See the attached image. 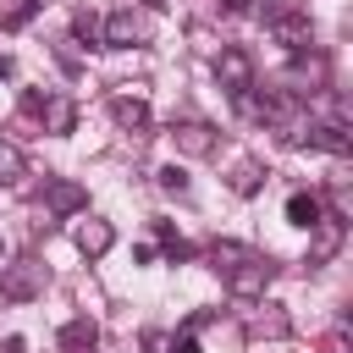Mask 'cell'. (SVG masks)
<instances>
[{"label": "cell", "instance_id": "1", "mask_svg": "<svg viewBox=\"0 0 353 353\" xmlns=\"http://www.w3.org/2000/svg\"><path fill=\"white\" fill-rule=\"evenodd\" d=\"M99 28H105V50H132V44H149V39H154V17H149L143 6H121V11H110Z\"/></svg>", "mask_w": 353, "mask_h": 353}, {"label": "cell", "instance_id": "2", "mask_svg": "<svg viewBox=\"0 0 353 353\" xmlns=\"http://www.w3.org/2000/svg\"><path fill=\"white\" fill-rule=\"evenodd\" d=\"M287 83H292V94L298 99H314V94H325V83H331V61H325V50H292V66H287Z\"/></svg>", "mask_w": 353, "mask_h": 353}, {"label": "cell", "instance_id": "3", "mask_svg": "<svg viewBox=\"0 0 353 353\" xmlns=\"http://www.w3.org/2000/svg\"><path fill=\"white\" fill-rule=\"evenodd\" d=\"M270 281H276V259H270V254H248V259H237V265L226 270V287H232V298H243V303L265 298Z\"/></svg>", "mask_w": 353, "mask_h": 353}, {"label": "cell", "instance_id": "4", "mask_svg": "<svg viewBox=\"0 0 353 353\" xmlns=\"http://www.w3.org/2000/svg\"><path fill=\"white\" fill-rule=\"evenodd\" d=\"M342 243H347V215L325 210V215L309 226V265H331V259L342 254Z\"/></svg>", "mask_w": 353, "mask_h": 353}, {"label": "cell", "instance_id": "5", "mask_svg": "<svg viewBox=\"0 0 353 353\" xmlns=\"http://www.w3.org/2000/svg\"><path fill=\"white\" fill-rule=\"evenodd\" d=\"M265 28H270V39H276V44H287V50H309V44H314L309 17H303V11H292V6H270V11H265Z\"/></svg>", "mask_w": 353, "mask_h": 353}, {"label": "cell", "instance_id": "6", "mask_svg": "<svg viewBox=\"0 0 353 353\" xmlns=\"http://www.w3.org/2000/svg\"><path fill=\"white\" fill-rule=\"evenodd\" d=\"M215 83L237 99V94H248L254 88V55L243 50V44H226L221 55H215Z\"/></svg>", "mask_w": 353, "mask_h": 353}, {"label": "cell", "instance_id": "7", "mask_svg": "<svg viewBox=\"0 0 353 353\" xmlns=\"http://www.w3.org/2000/svg\"><path fill=\"white\" fill-rule=\"evenodd\" d=\"M171 143H176V154L204 160V154H215V149H221V132H215L210 121H171Z\"/></svg>", "mask_w": 353, "mask_h": 353}, {"label": "cell", "instance_id": "8", "mask_svg": "<svg viewBox=\"0 0 353 353\" xmlns=\"http://www.w3.org/2000/svg\"><path fill=\"white\" fill-rule=\"evenodd\" d=\"M248 336H270V342H281L287 331H292V314L281 309V303H265V298H254V309H248Z\"/></svg>", "mask_w": 353, "mask_h": 353}, {"label": "cell", "instance_id": "9", "mask_svg": "<svg viewBox=\"0 0 353 353\" xmlns=\"http://www.w3.org/2000/svg\"><path fill=\"white\" fill-rule=\"evenodd\" d=\"M110 116H116L121 132H143V127H149V99H143L138 88H132V94L116 88V94H110Z\"/></svg>", "mask_w": 353, "mask_h": 353}, {"label": "cell", "instance_id": "10", "mask_svg": "<svg viewBox=\"0 0 353 353\" xmlns=\"http://www.w3.org/2000/svg\"><path fill=\"white\" fill-rule=\"evenodd\" d=\"M39 210H44V215H72V210H83V188L66 182V176H44V199H39Z\"/></svg>", "mask_w": 353, "mask_h": 353}, {"label": "cell", "instance_id": "11", "mask_svg": "<svg viewBox=\"0 0 353 353\" xmlns=\"http://www.w3.org/2000/svg\"><path fill=\"white\" fill-rule=\"evenodd\" d=\"M110 243H116L110 221H99V215L77 221V248H83V259H105V254H110Z\"/></svg>", "mask_w": 353, "mask_h": 353}, {"label": "cell", "instance_id": "12", "mask_svg": "<svg viewBox=\"0 0 353 353\" xmlns=\"http://www.w3.org/2000/svg\"><path fill=\"white\" fill-rule=\"evenodd\" d=\"M94 347H99L94 314H72V320L61 325V353H94Z\"/></svg>", "mask_w": 353, "mask_h": 353}, {"label": "cell", "instance_id": "13", "mask_svg": "<svg viewBox=\"0 0 353 353\" xmlns=\"http://www.w3.org/2000/svg\"><path fill=\"white\" fill-rule=\"evenodd\" d=\"M309 143H314V149H325V154H336V160H347V154H353L347 121H314V127H309Z\"/></svg>", "mask_w": 353, "mask_h": 353}, {"label": "cell", "instance_id": "14", "mask_svg": "<svg viewBox=\"0 0 353 353\" xmlns=\"http://www.w3.org/2000/svg\"><path fill=\"white\" fill-rule=\"evenodd\" d=\"M39 287H44V265L22 259V265H11V276L0 281V298H33Z\"/></svg>", "mask_w": 353, "mask_h": 353}, {"label": "cell", "instance_id": "15", "mask_svg": "<svg viewBox=\"0 0 353 353\" xmlns=\"http://www.w3.org/2000/svg\"><path fill=\"white\" fill-rule=\"evenodd\" d=\"M44 132H55V138H66L72 127H77V105L66 99V94H44Z\"/></svg>", "mask_w": 353, "mask_h": 353}, {"label": "cell", "instance_id": "16", "mask_svg": "<svg viewBox=\"0 0 353 353\" xmlns=\"http://www.w3.org/2000/svg\"><path fill=\"white\" fill-rule=\"evenodd\" d=\"M226 188H232L237 199H254V193L265 188V165H259L254 154H243V160L232 165V176H226Z\"/></svg>", "mask_w": 353, "mask_h": 353}, {"label": "cell", "instance_id": "17", "mask_svg": "<svg viewBox=\"0 0 353 353\" xmlns=\"http://www.w3.org/2000/svg\"><path fill=\"white\" fill-rule=\"evenodd\" d=\"M320 215H325V199H320V193H292V199H287V226H303V232H309Z\"/></svg>", "mask_w": 353, "mask_h": 353}, {"label": "cell", "instance_id": "18", "mask_svg": "<svg viewBox=\"0 0 353 353\" xmlns=\"http://www.w3.org/2000/svg\"><path fill=\"white\" fill-rule=\"evenodd\" d=\"M22 176H28V160H22V149L0 138V188H17Z\"/></svg>", "mask_w": 353, "mask_h": 353}, {"label": "cell", "instance_id": "19", "mask_svg": "<svg viewBox=\"0 0 353 353\" xmlns=\"http://www.w3.org/2000/svg\"><path fill=\"white\" fill-rule=\"evenodd\" d=\"M72 33H77L88 50H105V28H99V17H94V11H77V17H72Z\"/></svg>", "mask_w": 353, "mask_h": 353}, {"label": "cell", "instance_id": "20", "mask_svg": "<svg viewBox=\"0 0 353 353\" xmlns=\"http://www.w3.org/2000/svg\"><path fill=\"white\" fill-rule=\"evenodd\" d=\"M204 254H210V265H215V270H232V265H237V259H248L254 248H243V243H221V237H215Z\"/></svg>", "mask_w": 353, "mask_h": 353}, {"label": "cell", "instance_id": "21", "mask_svg": "<svg viewBox=\"0 0 353 353\" xmlns=\"http://www.w3.org/2000/svg\"><path fill=\"white\" fill-rule=\"evenodd\" d=\"M154 182H160L165 193H176V199L188 193V171H182V165H160V171H154Z\"/></svg>", "mask_w": 353, "mask_h": 353}, {"label": "cell", "instance_id": "22", "mask_svg": "<svg viewBox=\"0 0 353 353\" xmlns=\"http://www.w3.org/2000/svg\"><path fill=\"white\" fill-rule=\"evenodd\" d=\"M154 232H160V248H165V254H171V259H193V243H182V237H176V232H171V226H165V221H160V226H154Z\"/></svg>", "mask_w": 353, "mask_h": 353}, {"label": "cell", "instance_id": "23", "mask_svg": "<svg viewBox=\"0 0 353 353\" xmlns=\"http://www.w3.org/2000/svg\"><path fill=\"white\" fill-rule=\"evenodd\" d=\"M39 110H44V94L28 88V94H22V116H39Z\"/></svg>", "mask_w": 353, "mask_h": 353}, {"label": "cell", "instance_id": "24", "mask_svg": "<svg viewBox=\"0 0 353 353\" xmlns=\"http://www.w3.org/2000/svg\"><path fill=\"white\" fill-rule=\"evenodd\" d=\"M171 353H199V336H193V331H182V336L171 342Z\"/></svg>", "mask_w": 353, "mask_h": 353}, {"label": "cell", "instance_id": "25", "mask_svg": "<svg viewBox=\"0 0 353 353\" xmlns=\"http://www.w3.org/2000/svg\"><path fill=\"white\" fill-rule=\"evenodd\" d=\"M0 353H28V347H22V336H6V342H0Z\"/></svg>", "mask_w": 353, "mask_h": 353}, {"label": "cell", "instance_id": "26", "mask_svg": "<svg viewBox=\"0 0 353 353\" xmlns=\"http://www.w3.org/2000/svg\"><path fill=\"white\" fill-rule=\"evenodd\" d=\"M0 77H11V55H0Z\"/></svg>", "mask_w": 353, "mask_h": 353}, {"label": "cell", "instance_id": "27", "mask_svg": "<svg viewBox=\"0 0 353 353\" xmlns=\"http://www.w3.org/2000/svg\"><path fill=\"white\" fill-rule=\"evenodd\" d=\"M28 6H50V0H28Z\"/></svg>", "mask_w": 353, "mask_h": 353}, {"label": "cell", "instance_id": "28", "mask_svg": "<svg viewBox=\"0 0 353 353\" xmlns=\"http://www.w3.org/2000/svg\"><path fill=\"white\" fill-rule=\"evenodd\" d=\"M143 6H160V0H143Z\"/></svg>", "mask_w": 353, "mask_h": 353}]
</instances>
